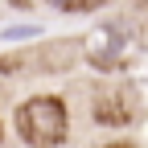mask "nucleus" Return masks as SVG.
<instances>
[{"instance_id":"f257e3e1","label":"nucleus","mask_w":148,"mask_h":148,"mask_svg":"<svg viewBox=\"0 0 148 148\" xmlns=\"http://www.w3.org/2000/svg\"><path fill=\"white\" fill-rule=\"evenodd\" d=\"M16 132L29 148H58L70 136V115L58 95H33L16 107Z\"/></svg>"},{"instance_id":"f03ea898","label":"nucleus","mask_w":148,"mask_h":148,"mask_svg":"<svg viewBox=\"0 0 148 148\" xmlns=\"http://www.w3.org/2000/svg\"><path fill=\"white\" fill-rule=\"evenodd\" d=\"M136 90L132 86H115V90H99L95 99V119L99 123H127L136 115Z\"/></svg>"},{"instance_id":"7ed1b4c3","label":"nucleus","mask_w":148,"mask_h":148,"mask_svg":"<svg viewBox=\"0 0 148 148\" xmlns=\"http://www.w3.org/2000/svg\"><path fill=\"white\" fill-rule=\"evenodd\" d=\"M107 148H132V144H107Z\"/></svg>"}]
</instances>
